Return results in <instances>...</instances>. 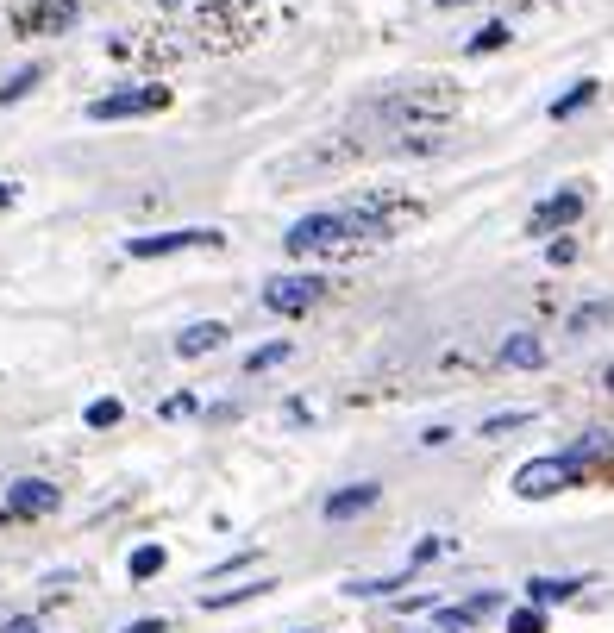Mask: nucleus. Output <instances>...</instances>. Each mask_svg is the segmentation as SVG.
Instances as JSON below:
<instances>
[{"instance_id":"f257e3e1","label":"nucleus","mask_w":614,"mask_h":633,"mask_svg":"<svg viewBox=\"0 0 614 633\" xmlns=\"http://www.w3.org/2000/svg\"><path fill=\"white\" fill-rule=\"evenodd\" d=\"M571 477H577V464L571 458H527L521 471H514V496L521 502H546V496H558V489H571Z\"/></svg>"},{"instance_id":"f03ea898","label":"nucleus","mask_w":614,"mask_h":633,"mask_svg":"<svg viewBox=\"0 0 614 633\" xmlns=\"http://www.w3.org/2000/svg\"><path fill=\"white\" fill-rule=\"evenodd\" d=\"M157 107H170V88L138 82V88H113V95L88 101V120H138V113H157Z\"/></svg>"},{"instance_id":"7ed1b4c3","label":"nucleus","mask_w":614,"mask_h":633,"mask_svg":"<svg viewBox=\"0 0 614 633\" xmlns=\"http://www.w3.org/2000/svg\"><path fill=\"white\" fill-rule=\"evenodd\" d=\"M44 514H57V483L51 477H19L7 489V502H0V521H44Z\"/></svg>"},{"instance_id":"20e7f679","label":"nucleus","mask_w":614,"mask_h":633,"mask_svg":"<svg viewBox=\"0 0 614 633\" xmlns=\"http://www.w3.org/2000/svg\"><path fill=\"white\" fill-rule=\"evenodd\" d=\"M320 295H326V283H320L314 270H307V276H270V283H264V295H257V301H264L270 314H307Z\"/></svg>"},{"instance_id":"39448f33","label":"nucleus","mask_w":614,"mask_h":633,"mask_svg":"<svg viewBox=\"0 0 614 633\" xmlns=\"http://www.w3.org/2000/svg\"><path fill=\"white\" fill-rule=\"evenodd\" d=\"M188 245H220L214 226H176V232H145V239H126V257H170V251H188Z\"/></svg>"},{"instance_id":"423d86ee","label":"nucleus","mask_w":614,"mask_h":633,"mask_svg":"<svg viewBox=\"0 0 614 633\" xmlns=\"http://www.w3.org/2000/svg\"><path fill=\"white\" fill-rule=\"evenodd\" d=\"M571 220H583V189H558V195H546L533 207V232H558Z\"/></svg>"},{"instance_id":"0eeeda50","label":"nucleus","mask_w":614,"mask_h":633,"mask_svg":"<svg viewBox=\"0 0 614 633\" xmlns=\"http://www.w3.org/2000/svg\"><path fill=\"white\" fill-rule=\"evenodd\" d=\"M376 496H383L376 483H351V489H339V496H326V502H320V514H326V521H351V514L376 508Z\"/></svg>"},{"instance_id":"6e6552de","label":"nucleus","mask_w":614,"mask_h":633,"mask_svg":"<svg viewBox=\"0 0 614 633\" xmlns=\"http://www.w3.org/2000/svg\"><path fill=\"white\" fill-rule=\"evenodd\" d=\"M220 345H226V326L220 320H195V326H182L176 358H201V351H220Z\"/></svg>"},{"instance_id":"1a4fd4ad","label":"nucleus","mask_w":614,"mask_h":633,"mask_svg":"<svg viewBox=\"0 0 614 633\" xmlns=\"http://www.w3.org/2000/svg\"><path fill=\"white\" fill-rule=\"evenodd\" d=\"M502 364L508 370H539V364H546V345H539L533 333H508L502 339Z\"/></svg>"},{"instance_id":"9d476101","label":"nucleus","mask_w":614,"mask_h":633,"mask_svg":"<svg viewBox=\"0 0 614 633\" xmlns=\"http://www.w3.org/2000/svg\"><path fill=\"white\" fill-rule=\"evenodd\" d=\"M577 590H583L577 577H527V602H533V608L564 602V596H577Z\"/></svg>"},{"instance_id":"9b49d317","label":"nucleus","mask_w":614,"mask_h":633,"mask_svg":"<svg viewBox=\"0 0 614 633\" xmlns=\"http://www.w3.org/2000/svg\"><path fill=\"white\" fill-rule=\"evenodd\" d=\"M608 320H614V301H583V308L571 314V339L596 333V326H608Z\"/></svg>"},{"instance_id":"f8f14e48","label":"nucleus","mask_w":614,"mask_h":633,"mask_svg":"<svg viewBox=\"0 0 614 633\" xmlns=\"http://www.w3.org/2000/svg\"><path fill=\"white\" fill-rule=\"evenodd\" d=\"M589 101H596V82L583 76V82H571V95H558V101H552V120H571V113L589 107Z\"/></svg>"},{"instance_id":"ddd939ff","label":"nucleus","mask_w":614,"mask_h":633,"mask_svg":"<svg viewBox=\"0 0 614 633\" xmlns=\"http://www.w3.org/2000/svg\"><path fill=\"white\" fill-rule=\"evenodd\" d=\"M289 351H295L289 339H270V345H257V351H251V358H245V370H251V377H257V370H276L282 358H289Z\"/></svg>"},{"instance_id":"4468645a","label":"nucleus","mask_w":614,"mask_h":633,"mask_svg":"<svg viewBox=\"0 0 614 633\" xmlns=\"http://www.w3.org/2000/svg\"><path fill=\"white\" fill-rule=\"evenodd\" d=\"M32 88H38V63H32V69H19V76H7V82H0V107H7V101H26Z\"/></svg>"},{"instance_id":"2eb2a0df","label":"nucleus","mask_w":614,"mask_h":633,"mask_svg":"<svg viewBox=\"0 0 614 633\" xmlns=\"http://www.w3.org/2000/svg\"><path fill=\"white\" fill-rule=\"evenodd\" d=\"M527 420H533L527 408H508V414H489V420H483V439H495V433H514V427H527Z\"/></svg>"},{"instance_id":"dca6fc26","label":"nucleus","mask_w":614,"mask_h":633,"mask_svg":"<svg viewBox=\"0 0 614 633\" xmlns=\"http://www.w3.org/2000/svg\"><path fill=\"white\" fill-rule=\"evenodd\" d=\"M157 571H163V546H138V552H132V577L145 583V577H157Z\"/></svg>"},{"instance_id":"f3484780","label":"nucleus","mask_w":614,"mask_h":633,"mask_svg":"<svg viewBox=\"0 0 614 633\" xmlns=\"http://www.w3.org/2000/svg\"><path fill=\"white\" fill-rule=\"evenodd\" d=\"M120 414H126V408L107 395V402H88V414H82V420H88V427H120Z\"/></svg>"},{"instance_id":"a211bd4d","label":"nucleus","mask_w":614,"mask_h":633,"mask_svg":"<svg viewBox=\"0 0 614 633\" xmlns=\"http://www.w3.org/2000/svg\"><path fill=\"white\" fill-rule=\"evenodd\" d=\"M508 633H546V615H539V608H514V615H508Z\"/></svg>"},{"instance_id":"6ab92c4d","label":"nucleus","mask_w":614,"mask_h":633,"mask_svg":"<svg viewBox=\"0 0 614 633\" xmlns=\"http://www.w3.org/2000/svg\"><path fill=\"white\" fill-rule=\"evenodd\" d=\"M257 590H270V583H245V590H220V596H201L207 608H232V602H251Z\"/></svg>"},{"instance_id":"aec40b11","label":"nucleus","mask_w":614,"mask_h":633,"mask_svg":"<svg viewBox=\"0 0 614 633\" xmlns=\"http://www.w3.org/2000/svg\"><path fill=\"white\" fill-rule=\"evenodd\" d=\"M502 44H508V26H483L477 38H470V51L483 57V51H502Z\"/></svg>"},{"instance_id":"412c9836","label":"nucleus","mask_w":614,"mask_h":633,"mask_svg":"<svg viewBox=\"0 0 614 633\" xmlns=\"http://www.w3.org/2000/svg\"><path fill=\"white\" fill-rule=\"evenodd\" d=\"M439 552H445V539H420V546L408 552V571H414V565H427V558H439Z\"/></svg>"},{"instance_id":"4be33fe9","label":"nucleus","mask_w":614,"mask_h":633,"mask_svg":"<svg viewBox=\"0 0 614 633\" xmlns=\"http://www.w3.org/2000/svg\"><path fill=\"white\" fill-rule=\"evenodd\" d=\"M157 414H163V420H182V414H195V395H170V402H163Z\"/></svg>"},{"instance_id":"5701e85b","label":"nucleus","mask_w":614,"mask_h":633,"mask_svg":"<svg viewBox=\"0 0 614 633\" xmlns=\"http://www.w3.org/2000/svg\"><path fill=\"white\" fill-rule=\"evenodd\" d=\"M0 633H38V615H13L7 627H0Z\"/></svg>"},{"instance_id":"b1692460","label":"nucleus","mask_w":614,"mask_h":633,"mask_svg":"<svg viewBox=\"0 0 614 633\" xmlns=\"http://www.w3.org/2000/svg\"><path fill=\"white\" fill-rule=\"evenodd\" d=\"M126 633H163V621H132Z\"/></svg>"},{"instance_id":"393cba45","label":"nucleus","mask_w":614,"mask_h":633,"mask_svg":"<svg viewBox=\"0 0 614 633\" xmlns=\"http://www.w3.org/2000/svg\"><path fill=\"white\" fill-rule=\"evenodd\" d=\"M13 195H19V189H13V182H0V207H13Z\"/></svg>"},{"instance_id":"a878e982","label":"nucleus","mask_w":614,"mask_h":633,"mask_svg":"<svg viewBox=\"0 0 614 633\" xmlns=\"http://www.w3.org/2000/svg\"><path fill=\"white\" fill-rule=\"evenodd\" d=\"M433 7H470V0H433Z\"/></svg>"},{"instance_id":"bb28decb","label":"nucleus","mask_w":614,"mask_h":633,"mask_svg":"<svg viewBox=\"0 0 614 633\" xmlns=\"http://www.w3.org/2000/svg\"><path fill=\"white\" fill-rule=\"evenodd\" d=\"M608 389H614V364H608Z\"/></svg>"},{"instance_id":"cd10ccee","label":"nucleus","mask_w":614,"mask_h":633,"mask_svg":"<svg viewBox=\"0 0 614 633\" xmlns=\"http://www.w3.org/2000/svg\"><path fill=\"white\" fill-rule=\"evenodd\" d=\"M170 7H176V0H170Z\"/></svg>"}]
</instances>
